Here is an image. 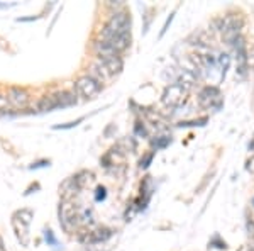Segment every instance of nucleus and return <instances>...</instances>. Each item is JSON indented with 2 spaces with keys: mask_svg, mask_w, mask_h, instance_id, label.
Instances as JSON below:
<instances>
[{
  "mask_svg": "<svg viewBox=\"0 0 254 251\" xmlns=\"http://www.w3.org/2000/svg\"><path fill=\"white\" fill-rule=\"evenodd\" d=\"M75 90L80 97L87 98V100H92V98H95L98 93H100V82H97L95 78H92L90 75L81 77L75 84Z\"/></svg>",
  "mask_w": 254,
  "mask_h": 251,
  "instance_id": "39448f33",
  "label": "nucleus"
},
{
  "mask_svg": "<svg viewBox=\"0 0 254 251\" xmlns=\"http://www.w3.org/2000/svg\"><path fill=\"white\" fill-rule=\"evenodd\" d=\"M236 46V56H237V70H239L241 75H246V70H248V51H246L244 39L239 38L234 43Z\"/></svg>",
  "mask_w": 254,
  "mask_h": 251,
  "instance_id": "6e6552de",
  "label": "nucleus"
},
{
  "mask_svg": "<svg viewBox=\"0 0 254 251\" xmlns=\"http://www.w3.org/2000/svg\"><path fill=\"white\" fill-rule=\"evenodd\" d=\"M0 251H5V246H3V241L0 240Z\"/></svg>",
  "mask_w": 254,
  "mask_h": 251,
  "instance_id": "aec40b11",
  "label": "nucleus"
},
{
  "mask_svg": "<svg viewBox=\"0 0 254 251\" xmlns=\"http://www.w3.org/2000/svg\"><path fill=\"white\" fill-rule=\"evenodd\" d=\"M253 205H254V200H253Z\"/></svg>",
  "mask_w": 254,
  "mask_h": 251,
  "instance_id": "412c9836",
  "label": "nucleus"
},
{
  "mask_svg": "<svg viewBox=\"0 0 254 251\" xmlns=\"http://www.w3.org/2000/svg\"><path fill=\"white\" fill-rule=\"evenodd\" d=\"M248 231H249V236L254 238V221L253 219L248 221Z\"/></svg>",
  "mask_w": 254,
  "mask_h": 251,
  "instance_id": "f3484780",
  "label": "nucleus"
},
{
  "mask_svg": "<svg viewBox=\"0 0 254 251\" xmlns=\"http://www.w3.org/2000/svg\"><path fill=\"white\" fill-rule=\"evenodd\" d=\"M97 200H104L105 199V188L104 187H98L97 188V197H95Z\"/></svg>",
  "mask_w": 254,
  "mask_h": 251,
  "instance_id": "dca6fc26",
  "label": "nucleus"
},
{
  "mask_svg": "<svg viewBox=\"0 0 254 251\" xmlns=\"http://www.w3.org/2000/svg\"><path fill=\"white\" fill-rule=\"evenodd\" d=\"M239 29H241V20L237 17H227L224 20L222 26V34L224 39L227 44H234L237 39L241 38L239 36Z\"/></svg>",
  "mask_w": 254,
  "mask_h": 251,
  "instance_id": "0eeeda50",
  "label": "nucleus"
},
{
  "mask_svg": "<svg viewBox=\"0 0 254 251\" xmlns=\"http://www.w3.org/2000/svg\"><path fill=\"white\" fill-rule=\"evenodd\" d=\"M171 20H173V14H171V15H170V19H168V20H166L165 27H163V31H161V36H163V34H165V32L168 31V26H170V24H171Z\"/></svg>",
  "mask_w": 254,
  "mask_h": 251,
  "instance_id": "6ab92c4d",
  "label": "nucleus"
},
{
  "mask_svg": "<svg viewBox=\"0 0 254 251\" xmlns=\"http://www.w3.org/2000/svg\"><path fill=\"white\" fill-rule=\"evenodd\" d=\"M168 143H170V138H163L158 143H154V146H156V150H159V148H165Z\"/></svg>",
  "mask_w": 254,
  "mask_h": 251,
  "instance_id": "4468645a",
  "label": "nucleus"
},
{
  "mask_svg": "<svg viewBox=\"0 0 254 251\" xmlns=\"http://www.w3.org/2000/svg\"><path fill=\"white\" fill-rule=\"evenodd\" d=\"M102 44L109 46L116 55L130 44V15L127 12H116L102 31Z\"/></svg>",
  "mask_w": 254,
  "mask_h": 251,
  "instance_id": "f257e3e1",
  "label": "nucleus"
},
{
  "mask_svg": "<svg viewBox=\"0 0 254 251\" xmlns=\"http://www.w3.org/2000/svg\"><path fill=\"white\" fill-rule=\"evenodd\" d=\"M187 93L188 90L180 84H171L168 85L165 93H163V104L170 109H175V107H180L183 102L187 100Z\"/></svg>",
  "mask_w": 254,
  "mask_h": 251,
  "instance_id": "7ed1b4c3",
  "label": "nucleus"
},
{
  "mask_svg": "<svg viewBox=\"0 0 254 251\" xmlns=\"http://www.w3.org/2000/svg\"><path fill=\"white\" fill-rule=\"evenodd\" d=\"M83 121V117H80V119H76L75 122H68V124H61V126H55V129H71V127H75V126H78L80 122Z\"/></svg>",
  "mask_w": 254,
  "mask_h": 251,
  "instance_id": "f8f14e48",
  "label": "nucleus"
},
{
  "mask_svg": "<svg viewBox=\"0 0 254 251\" xmlns=\"http://www.w3.org/2000/svg\"><path fill=\"white\" fill-rule=\"evenodd\" d=\"M7 100L10 102V105H14L15 109H22V107L27 105L29 102V97L24 90L20 88H10L9 90V95H7Z\"/></svg>",
  "mask_w": 254,
  "mask_h": 251,
  "instance_id": "1a4fd4ad",
  "label": "nucleus"
},
{
  "mask_svg": "<svg viewBox=\"0 0 254 251\" xmlns=\"http://www.w3.org/2000/svg\"><path fill=\"white\" fill-rule=\"evenodd\" d=\"M76 221H78V212L76 207L68 200H63L60 204V224L63 226L64 231L71 233L76 228Z\"/></svg>",
  "mask_w": 254,
  "mask_h": 251,
  "instance_id": "20e7f679",
  "label": "nucleus"
},
{
  "mask_svg": "<svg viewBox=\"0 0 254 251\" xmlns=\"http://www.w3.org/2000/svg\"><path fill=\"white\" fill-rule=\"evenodd\" d=\"M32 217H34V212L31 209H20L12 216V228L22 246L29 245V224Z\"/></svg>",
  "mask_w": 254,
  "mask_h": 251,
  "instance_id": "f03ea898",
  "label": "nucleus"
},
{
  "mask_svg": "<svg viewBox=\"0 0 254 251\" xmlns=\"http://www.w3.org/2000/svg\"><path fill=\"white\" fill-rule=\"evenodd\" d=\"M43 167H49V162H38V163H32L31 165V170H36V168H43Z\"/></svg>",
  "mask_w": 254,
  "mask_h": 251,
  "instance_id": "2eb2a0df",
  "label": "nucleus"
},
{
  "mask_svg": "<svg viewBox=\"0 0 254 251\" xmlns=\"http://www.w3.org/2000/svg\"><path fill=\"white\" fill-rule=\"evenodd\" d=\"M198 102L202 107H205V109H212V110H219L224 104L222 93L219 92V88L217 87H205L203 88L198 95Z\"/></svg>",
  "mask_w": 254,
  "mask_h": 251,
  "instance_id": "423d86ee",
  "label": "nucleus"
},
{
  "mask_svg": "<svg viewBox=\"0 0 254 251\" xmlns=\"http://www.w3.org/2000/svg\"><path fill=\"white\" fill-rule=\"evenodd\" d=\"M44 240L48 241V245L55 246V248H58V246H60V243H58V240L55 238V234H53L51 229H44Z\"/></svg>",
  "mask_w": 254,
  "mask_h": 251,
  "instance_id": "9b49d317",
  "label": "nucleus"
},
{
  "mask_svg": "<svg viewBox=\"0 0 254 251\" xmlns=\"http://www.w3.org/2000/svg\"><path fill=\"white\" fill-rule=\"evenodd\" d=\"M246 168H248V171H251V173L254 175V158L249 160V162H248V167H246Z\"/></svg>",
  "mask_w": 254,
  "mask_h": 251,
  "instance_id": "a211bd4d",
  "label": "nucleus"
},
{
  "mask_svg": "<svg viewBox=\"0 0 254 251\" xmlns=\"http://www.w3.org/2000/svg\"><path fill=\"white\" fill-rule=\"evenodd\" d=\"M153 156H154V153H149L144 160H141V168H147V167H149V163H151V160H153Z\"/></svg>",
  "mask_w": 254,
  "mask_h": 251,
  "instance_id": "ddd939ff",
  "label": "nucleus"
},
{
  "mask_svg": "<svg viewBox=\"0 0 254 251\" xmlns=\"http://www.w3.org/2000/svg\"><path fill=\"white\" fill-rule=\"evenodd\" d=\"M58 107H61L58 93H55V95H49V97H44L43 100L39 102V110H41V112H51V110L58 109Z\"/></svg>",
  "mask_w": 254,
  "mask_h": 251,
  "instance_id": "9d476101",
  "label": "nucleus"
}]
</instances>
